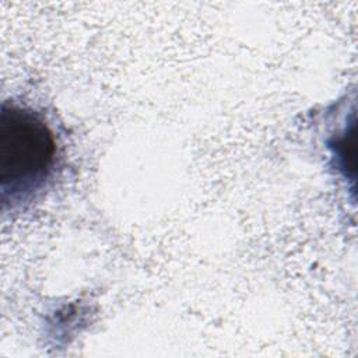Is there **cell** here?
I'll return each instance as SVG.
<instances>
[{"mask_svg": "<svg viewBox=\"0 0 358 358\" xmlns=\"http://www.w3.org/2000/svg\"><path fill=\"white\" fill-rule=\"evenodd\" d=\"M57 158L52 129L35 110L4 102L0 117L3 207L29 201L50 179Z\"/></svg>", "mask_w": 358, "mask_h": 358, "instance_id": "cell-1", "label": "cell"}]
</instances>
